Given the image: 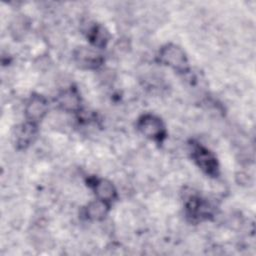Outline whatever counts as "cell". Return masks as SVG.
I'll return each mask as SVG.
<instances>
[{
	"label": "cell",
	"mask_w": 256,
	"mask_h": 256,
	"mask_svg": "<svg viewBox=\"0 0 256 256\" xmlns=\"http://www.w3.org/2000/svg\"><path fill=\"white\" fill-rule=\"evenodd\" d=\"M160 61L177 71H185L188 68V60L184 51L173 44L166 45L161 49Z\"/></svg>",
	"instance_id": "obj_1"
},
{
	"label": "cell",
	"mask_w": 256,
	"mask_h": 256,
	"mask_svg": "<svg viewBox=\"0 0 256 256\" xmlns=\"http://www.w3.org/2000/svg\"><path fill=\"white\" fill-rule=\"evenodd\" d=\"M192 157L196 164L206 174L215 176L218 173V162L214 154L202 145H195L192 151Z\"/></svg>",
	"instance_id": "obj_2"
},
{
	"label": "cell",
	"mask_w": 256,
	"mask_h": 256,
	"mask_svg": "<svg viewBox=\"0 0 256 256\" xmlns=\"http://www.w3.org/2000/svg\"><path fill=\"white\" fill-rule=\"evenodd\" d=\"M138 129L146 137L153 140H161L165 136V126L160 118L146 114L138 121Z\"/></svg>",
	"instance_id": "obj_3"
},
{
	"label": "cell",
	"mask_w": 256,
	"mask_h": 256,
	"mask_svg": "<svg viewBox=\"0 0 256 256\" xmlns=\"http://www.w3.org/2000/svg\"><path fill=\"white\" fill-rule=\"evenodd\" d=\"M48 109V103L46 101V99L42 96H32V98L30 99V101L28 102L26 109H25V113L26 116L28 118V120L32 123L41 120Z\"/></svg>",
	"instance_id": "obj_4"
},
{
	"label": "cell",
	"mask_w": 256,
	"mask_h": 256,
	"mask_svg": "<svg viewBox=\"0 0 256 256\" xmlns=\"http://www.w3.org/2000/svg\"><path fill=\"white\" fill-rule=\"evenodd\" d=\"M76 62L85 68H95L102 62L101 56L94 50L86 47H80L74 54Z\"/></svg>",
	"instance_id": "obj_5"
},
{
	"label": "cell",
	"mask_w": 256,
	"mask_h": 256,
	"mask_svg": "<svg viewBox=\"0 0 256 256\" xmlns=\"http://www.w3.org/2000/svg\"><path fill=\"white\" fill-rule=\"evenodd\" d=\"M93 189L98 199L105 202H110L116 197V189L111 182L105 179H96L93 184Z\"/></svg>",
	"instance_id": "obj_6"
},
{
	"label": "cell",
	"mask_w": 256,
	"mask_h": 256,
	"mask_svg": "<svg viewBox=\"0 0 256 256\" xmlns=\"http://www.w3.org/2000/svg\"><path fill=\"white\" fill-rule=\"evenodd\" d=\"M189 216L193 218H202L210 214L208 205L198 197H192L186 206Z\"/></svg>",
	"instance_id": "obj_7"
},
{
	"label": "cell",
	"mask_w": 256,
	"mask_h": 256,
	"mask_svg": "<svg viewBox=\"0 0 256 256\" xmlns=\"http://www.w3.org/2000/svg\"><path fill=\"white\" fill-rule=\"evenodd\" d=\"M108 204L103 200H95L90 202L86 208V216L91 220H101L108 212Z\"/></svg>",
	"instance_id": "obj_8"
},
{
	"label": "cell",
	"mask_w": 256,
	"mask_h": 256,
	"mask_svg": "<svg viewBox=\"0 0 256 256\" xmlns=\"http://www.w3.org/2000/svg\"><path fill=\"white\" fill-rule=\"evenodd\" d=\"M35 134V126L34 123L28 122L20 126L16 131L17 143L20 145H27Z\"/></svg>",
	"instance_id": "obj_9"
},
{
	"label": "cell",
	"mask_w": 256,
	"mask_h": 256,
	"mask_svg": "<svg viewBox=\"0 0 256 256\" xmlns=\"http://www.w3.org/2000/svg\"><path fill=\"white\" fill-rule=\"evenodd\" d=\"M90 41L97 47H103L108 41V33L101 26H95L90 30Z\"/></svg>",
	"instance_id": "obj_10"
},
{
	"label": "cell",
	"mask_w": 256,
	"mask_h": 256,
	"mask_svg": "<svg viewBox=\"0 0 256 256\" xmlns=\"http://www.w3.org/2000/svg\"><path fill=\"white\" fill-rule=\"evenodd\" d=\"M79 98L73 91H66L60 96V105L66 110H75L78 107Z\"/></svg>",
	"instance_id": "obj_11"
}]
</instances>
